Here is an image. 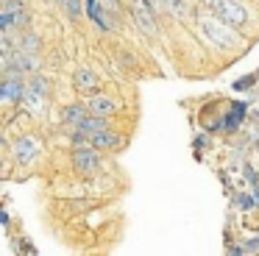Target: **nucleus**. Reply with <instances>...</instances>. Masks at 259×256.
<instances>
[{
  "label": "nucleus",
  "instance_id": "f257e3e1",
  "mask_svg": "<svg viewBox=\"0 0 259 256\" xmlns=\"http://www.w3.org/2000/svg\"><path fill=\"white\" fill-rule=\"evenodd\" d=\"M198 28L203 31V36L209 39V42H214V45H220V48H234L237 45V36H234V31L229 28V22H223L218 14H201L198 17Z\"/></svg>",
  "mask_w": 259,
  "mask_h": 256
},
{
  "label": "nucleus",
  "instance_id": "0eeeda50",
  "mask_svg": "<svg viewBox=\"0 0 259 256\" xmlns=\"http://www.w3.org/2000/svg\"><path fill=\"white\" fill-rule=\"evenodd\" d=\"M87 109H90V114H98V117H109L117 111V103H114L112 98H106V95H92L90 100H87Z\"/></svg>",
  "mask_w": 259,
  "mask_h": 256
},
{
  "label": "nucleus",
  "instance_id": "f03ea898",
  "mask_svg": "<svg viewBox=\"0 0 259 256\" xmlns=\"http://www.w3.org/2000/svg\"><path fill=\"white\" fill-rule=\"evenodd\" d=\"M209 3V9L214 11V14L220 17L223 22H229L231 28H240V25H245L248 22V9L242 3H237V0H206Z\"/></svg>",
  "mask_w": 259,
  "mask_h": 256
},
{
  "label": "nucleus",
  "instance_id": "dca6fc26",
  "mask_svg": "<svg viewBox=\"0 0 259 256\" xmlns=\"http://www.w3.org/2000/svg\"><path fill=\"white\" fill-rule=\"evenodd\" d=\"M253 83V78H245V81H237V89H245V87H251Z\"/></svg>",
  "mask_w": 259,
  "mask_h": 256
},
{
  "label": "nucleus",
  "instance_id": "ddd939ff",
  "mask_svg": "<svg viewBox=\"0 0 259 256\" xmlns=\"http://www.w3.org/2000/svg\"><path fill=\"white\" fill-rule=\"evenodd\" d=\"M164 6H167L170 14H176V17H184L187 14V3H184V0H164Z\"/></svg>",
  "mask_w": 259,
  "mask_h": 256
},
{
  "label": "nucleus",
  "instance_id": "6e6552de",
  "mask_svg": "<svg viewBox=\"0 0 259 256\" xmlns=\"http://www.w3.org/2000/svg\"><path fill=\"white\" fill-rule=\"evenodd\" d=\"M39 153V145H36V139L25 137V139H17L14 142V159L20 161V164H28L34 156Z\"/></svg>",
  "mask_w": 259,
  "mask_h": 256
},
{
  "label": "nucleus",
  "instance_id": "7ed1b4c3",
  "mask_svg": "<svg viewBox=\"0 0 259 256\" xmlns=\"http://www.w3.org/2000/svg\"><path fill=\"white\" fill-rule=\"evenodd\" d=\"M73 167L78 176H95L101 170V153H98V148H75Z\"/></svg>",
  "mask_w": 259,
  "mask_h": 256
},
{
  "label": "nucleus",
  "instance_id": "9d476101",
  "mask_svg": "<svg viewBox=\"0 0 259 256\" xmlns=\"http://www.w3.org/2000/svg\"><path fill=\"white\" fill-rule=\"evenodd\" d=\"M87 111H90V109H87V103H70V106H64V109H62V122H64V125H70V128H75L87 117Z\"/></svg>",
  "mask_w": 259,
  "mask_h": 256
},
{
  "label": "nucleus",
  "instance_id": "4468645a",
  "mask_svg": "<svg viewBox=\"0 0 259 256\" xmlns=\"http://www.w3.org/2000/svg\"><path fill=\"white\" fill-rule=\"evenodd\" d=\"M62 6L67 9L70 20H78V17H81V0H64Z\"/></svg>",
  "mask_w": 259,
  "mask_h": 256
},
{
  "label": "nucleus",
  "instance_id": "2eb2a0df",
  "mask_svg": "<svg viewBox=\"0 0 259 256\" xmlns=\"http://www.w3.org/2000/svg\"><path fill=\"white\" fill-rule=\"evenodd\" d=\"M237 200H240V206H242V209H251V206H253V200L248 198V195H240Z\"/></svg>",
  "mask_w": 259,
  "mask_h": 256
},
{
  "label": "nucleus",
  "instance_id": "9b49d317",
  "mask_svg": "<svg viewBox=\"0 0 259 256\" xmlns=\"http://www.w3.org/2000/svg\"><path fill=\"white\" fill-rule=\"evenodd\" d=\"M106 128H109V120H106V117L87 114L84 120H81L78 125L73 128V131H84V134H90V137H92V134H98V131H106Z\"/></svg>",
  "mask_w": 259,
  "mask_h": 256
},
{
  "label": "nucleus",
  "instance_id": "20e7f679",
  "mask_svg": "<svg viewBox=\"0 0 259 256\" xmlns=\"http://www.w3.org/2000/svg\"><path fill=\"white\" fill-rule=\"evenodd\" d=\"M23 72H6L3 75V87H0V98L6 100V103H17V100L25 98L28 87L23 83Z\"/></svg>",
  "mask_w": 259,
  "mask_h": 256
},
{
  "label": "nucleus",
  "instance_id": "f8f14e48",
  "mask_svg": "<svg viewBox=\"0 0 259 256\" xmlns=\"http://www.w3.org/2000/svg\"><path fill=\"white\" fill-rule=\"evenodd\" d=\"M20 50H25V53H36L39 50V36H36L34 31H25L23 36H20Z\"/></svg>",
  "mask_w": 259,
  "mask_h": 256
},
{
  "label": "nucleus",
  "instance_id": "423d86ee",
  "mask_svg": "<svg viewBox=\"0 0 259 256\" xmlns=\"http://www.w3.org/2000/svg\"><path fill=\"white\" fill-rule=\"evenodd\" d=\"M73 87L78 89L81 95H95L98 87H101V81H98V75L90 70V67H81V70H75V75H73Z\"/></svg>",
  "mask_w": 259,
  "mask_h": 256
},
{
  "label": "nucleus",
  "instance_id": "39448f33",
  "mask_svg": "<svg viewBox=\"0 0 259 256\" xmlns=\"http://www.w3.org/2000/svg\"><path fill=\"white\" fill-rule=\"evenodd\" d=\"M48 78H42V75H34L31 78V83H28V92H25V98H23V103L28 106L31 111H36L39 114L42 109H45V95H48Z\"/></svg>",
  "mask_w": 259,
  "mask_h": 256
},
{
  "label": "nucleus",
  "instance_id": "1a4fd4ad",
  "mask_svg": "<svg viewBox=\"0 0 259 256\" xmlns=\"http://www.w3.org/2000/svg\"><path fill=\"white\" fill-rule=\"evenodd\" d=\"M92 148H98V150H117V148H123V137L112 134L109 128L106 131H98V134H92Z\"/></svg>",
  "mask_w": 259,
  "mask_h": 256
}]
</instances>
